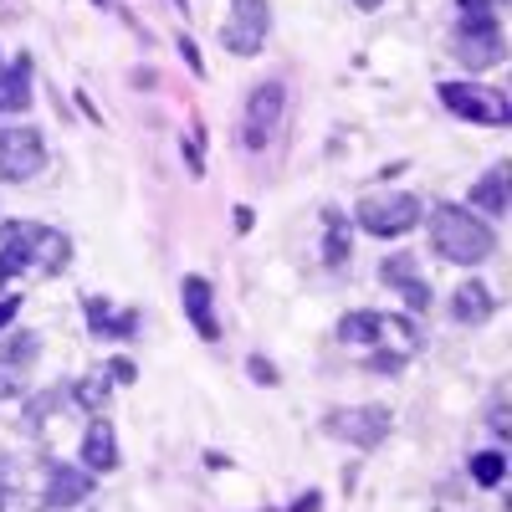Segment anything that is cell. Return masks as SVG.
<instances>
[{"instance_id":"obj_12","label":"cell","mask_w":512,"mask_h":512,"mask_svg":"<svg viewBox=\"0 0 512 512\" xmlns=\"http://www.w3.org/2000/svg\"><path fill=\"white\" fill-rule=\"evenodd\" d=\"M82 318H88L93 338H134L139 333V313L134 308H113L108 297H82Z\"/></svg>"},{"instance_id":"obj_22","label":"cell","mask_w":512,"mask_h":512,"mask_svg":"<svg viewBox=\"0 0 512 512\" xmlns=\"http://www.w3.org/2000/svg\"><path fill=\"white\" fill-rule=\"evenodd\" d=\"M379 277L390 282V287H405L410 277H420V272H415V256H410V251H395V256H384V267H379Z\"/></svg>"},{"instance_id":"obj_32","label":"cell","mask_w":512,"mask_h":512,"mask_svg":"<svg viewBox=\"0 0 512 512\" xmlns=\"http://www.w3.org/2000/svg\"><path fill=\"white\" fill-rule=\"evenodd\" d=\"M251 226H256V210H251V205H236V231L246 236Z\"/></svg>"},{"instance_id":"obj_13","label":"cell","mask_w":512,"mask_h":512,"mask_svg":"<svg viewBox=\"0 0 512 512\" xmlns=\"http://www.w3.org/2000/svg\"><path fill=\"white\" fill-rule=\"evenodd\" d=\"M82 466L98 477V472H113L118 466V441H113V420H93L88 431H82Z\"/></svg>"},{"instance_id":"obj_1","label":"cell","mask_w":512,"mask_h":512,"mask_svg":"<svg viewBox=\"0 0 512 512\" xmlns=\"http://www.w3.org/2000/svg\"><path fill=\"white\" fill-rule=\"evenodd\" d=\"M72 262V241L57 226H36V221H6L0 226V282L16 272H41L57 277Z\"/></svg>"},{"instance_id":"obj_14","label":"cell","mask_w":512,"mask_h":512,"mask_svg":"<svg viewBox=\"0 0 512 512\" xmlns=\"http://www.w3.org/2000/svg\"><path fill=\"white\" fill-rule=\"evenodd\" d=\"M31 108V57L21 52L11 67H0V118Z\"/></svg>"},{"instance_id":"obj_34","label":"cell","mask_w":512,"mask_h":512,"mask_svg":"<svg viewBox=\"0 0 512 512\" xmlns=\"http://www.w3.org/2000/svg\"><path fill=\"white\" fill-rule=\"evenodd\" d=\"M21 395V379H11V374H0V400H16Z\"/></svg>"},{"instance_id":"obj_17","label":"cell","mask_w":512,"mask_h":512,"mask_svg":"<svg viewBox=\"0 0 512 512\" xmlns=\"http://www.w3.org/2000/svg\"><path fill=\"white\" fill-rule=\"evenodd\" d=\"M379 333H384V318L359 308V313H344L338 318V344H354V349H374L379 344Z\"/></svg>"},{"instance_id":"obj_4","label":"cell","mask_w":512,"mask_h":512,"mask_svg":"<svg viewBox=\"0 0 512 512\" xmlns=\"http://www.w3.org/2000/svg\"><path fill=\"white\" fill-rule=\"evenodd\" d=\"M282 118H287V82H277V77L256 82L246 93V113H241V149H251V154L267 149Z\"/></svg>"},{"instance_id":"obj_9","label":"cell","mask_w":512,"mask_h":512,"mask_svg":"<svg viewBox=\"0 0 512 512\" xmlns=\"http://www.w3.org/2000/svg\"><path fill=\"white\" fill-rule=\"evenodd\" d=\"M41 164H47V144L36 128H0V180L26 185Z\"/></svg>"},{"instance_id":"obj_27","label":"cell","mask_w":512,"mask_h":512,"mask_svg":"<svg viewBox=\"0 0 512 512\" xmlns=\"http://www.w3.org/2000/svg\"><path fill=\"white\" fill-rule=\"evenodd\" d=\"M113 384H134L139 379V369H134V359H108V369H103Z\"/></svg>"},{"instance_id":"obj_26","label":"cell","mask_w":512,"mask_h":512,"mask_svg":"<svg viewBox=\"0 0 512 512\" xmlns=\"http://www.w3.org/2000/svg\"><path fill=\"white\" fill-rule=\"evenodd\" d=\"M200 134H205L200 123H190V134H185V159H190L195 175H205V149H200Z\"/></svg>"},{"instance_id":"obj_37","label":"cell","mask_w":512,"mask_h":512,"mask_svg":"<svg viewBox=\"0 0 512 512\" xmlns=\"http://www.w3.org/2000/svg\"><path fill=\"white\" fill-rule=\"evenodd\" d=\"M93 6H108V0H93Z\"/></svg>"},{"instance_id":"obj_11","label":"cell","mask_w":512,"mask_h":512,"mask_svg":"<svg viewBox=\"0 0 512 512\" xmlns=\"http://www.w3.org/2000/svg\"><path fill=\"white\" fill-rule=\"evenodd\" d=\"M180 303H185L190 328L205 338V344H216V338H221V318H216V292H210V282L205 277H185L180 282Z\"/></svg>"},{"instance_id":"obj_23","label":"cell","mask_w":512,"mask_h":512,"mask_svg":"<svg viewBox=\"0 0 512 512\" xmlns=\"http://www.w3.org/2000/svg\"><path fill=\"white\" fill-rule=\"evenodd\" d=\"M67 400V390H47V395H31L26 400V425H41V420H47L57 405Z\"/></svg>"},{"instance_id":"obj_24","label":"cell","mask_w":512,"mask_h":512,"mask_svg":"<svg viewBox=\"0 0 512 512\" xmlns=\"http://www.w3.org/2000/svg\"><path fill=\"white\" fill-rule=\"evenodd\" d=\"M400 297H405V308H410V313H425V308H431V287H425L420 277H410V282L400 287Z\"/></svg>"},{"instance_id":"obj_20","label":"cell","mask_w":512,"mask_h":512,"mask_svg":"<svg viewBox=\"0 0 512 512\" xmlns=\"http://www.w3.org/2000/svg\"><path fill=\"white\" fill-rule=\"evenodd\" d=\"M472 482L477 487H502L507 482V456L502 451H477L472 456Z\"/></svg>"},{"instance_id":"obj_28","label":"cell","mask_w":512,"mask_h":512,"mask_svg":"<svg viewBox=\"0 0 512 512\" xmlns=\"http://www.w3.org/2000/svg\"><path fill=\"white\" fill-rule=\"evenodd\" d=\"M175 47H180V57H185V67H190L195 77H205V57H200V47H195V41H190V36H180V41H175Z\"/></svg>"},{"instance_id":"obj_2","label":"cell","mask_w":512,"mask_h":512,"mask_svg":"<svg viewBox=\"0 0 512 512\" xmlns=\"http://www.w3.org/2000/svg\"><path fill=\"white\" fill-rule=\"evenodd\" d=\"M425 221H431V246H436V256H446V262H456V267L492 262L497 236H492V226H487L482 216H472L466 205L441 200Z\"/></svg>"},{"instance_id":"obj_18","label":"cell","mask_w":512,"mask_h":512,"mask_svg":"<svg viewBox=\"0 0 512 512\" xmlns=\"http://www.w3.org/2000/svg\"><path fill=\"white\" fill-rule=\"evenodd\" d=\"M354 251V236H349V216H338V210H328L323 216V262L328 267H344Z\"/></svg>"},{"instance_id":"obj_29","label":"cell","mask_w":512,"mask_h":512,"mask_svg":"<svg viewBox=\"0 0 512 512\" xmlns=\"http://www.w3.org/2000/svg\"><path fill=\"white\" fill-rule=\"evenodd\" d=\"M369 369L374 374H400L405 369V354H369Z\"/></svg>"},{"instance_id":"obj_19","label":"cell","mask_w":512,"mask_h":512,"mask_svg":"<svg viewBox=\"0 0 512 512\" xmlns=\"http://www.w3.org/2000/svg\"><path fill=\"white\" fill-rule=\"evenodd\" d=\"M108 390H113V379H108V374H82V379L67 384V400L88 405V410H103V405H108Z\"/></svg>"},{"instance_id":"obj_25","label":"cell","mask_w":512,"mask_h":512,"mask_svg":"<svg viewBox=\"0 0 512 512\" xmlns=\"http://www.w3.org/2000/svg\"><path fill=\"white\" fill-rule=\"evenodd\" d=\"M246 374H251L256 384H267V390L277 384V364H272L267 354H251V359H246Z\"/></svg>"},{"instance_id":"obj_35","label":"cell","mask_w":512,"mask_h":512,"mask_svg":"<svg viewBox=\"0 0 512 512\" xmlns=\"http://www.w3.org/2000/svg\"><path fill=\"white\" fill-rule=\"evenodd\" d=\"M461 11H492V0H456Z\"/></svg>"},{"instance_id":"obj_21","label":"cell","mask_w":512,"mask_h":512,"mask_svg":"<svg viewBox=\"0 0 512 512\" xmlns=\"http://www.w3.org/2000/svg\"><path fill=\"white\" fill-rule=\"evenodd\" d=\"M41 354V333H11L0 344V364H31Z\"/></svg>"},{"instance_id":"obj_16","label":"cell","mask_w":512,"mask_h":512,"mask_svg":"<svg viewBox=\"0 0 512 512\" xmlns=\"http://www.w3.org/2000/svg\"><path fill=\"white\" fill-rule=\"evenodd\" d=\"M492 308H497V297H492L487 282H461L451 292V318L456 323H482V318H492Z\"/></svg>"},{"instance_id":"obj_33","label":"cell","mask_w":512,"mask_h":512,"mask_svg":"<svg viewBox=\"0 0 512 512\" xmlns=\"http://www.w3.org/2000/svg\"><path fill=\"white\" fill-rule=\"evenodd\" d=\"M507 425H512V420H507V400H497V410H492V431L507 436Z\"/></svg>"},{"instance_id":"obj_6","label":"cell","mask_w":512,"mask_h":512,"mask_svg":"<svg viewBox=\"0 0 512 512\" xmlns=\"http://www.w3.org/2000/svg\"><path fill=\"white\" fill-rule=\"evenodd\" d=\"M451 41H456V62L472 72L502 62V26L492 21V11H461Z\"/></svg>"},{"instance_id":"obj_5","label":"cell","mask_w":512,"mask_h":512,"mask_svg":"<svg viewBox=\"0 0 512 512\" xmlns=\"http://www.w3.org/2000/svg\"><path fill=\"white\" fill-rule=\"evenodd\" d=\"M323 431L359 446V451H374L384 436L395 431V415H390V405H338V410L323 415Z\"/></svg>"},{"instance_id":"obj_31","label":"cell","mask_w":512,"mask_h":512,"mask_svg":"<svg viewBox=\"0 0 512 512\" xmlns=\"http://www.w3.org/2000/svg\"><path fill=\"white\" fill-rule=\"evenodd\" d=\"M16 313H21V297H0V328H6Z\"/></svg>"},{"instance_id":"obj_15","label":"cell","mask_w":512,"mask_h":512,"mask_svg":"<svg viewBox=\"0 0 512 512\" xmlns=\"http://www.w3.org/2000/svg\"><path fill=\"white\" fill-rule=\"evenodd\" d=\"M472 205L482 210V216H507L512 205V180H507V159L497 169H487V175L472 185Z\"/></svg>"},{"instance_id":"obj_3","label":"cell","mask_w":512,"mask_h":512,"mask_svg":"<svg viewBox=\"0 0 512 512\" xmlns=\"http://www.w3.org/2000/svg\"><path fill=\"white\" fill-rule=\"evenodd\" d=\"M354 221L369 236H405V231H415L425 221V205L410 190H384V195H364L359 200Z\"/></svg>"},{"instance_id":"obj_8","label":"cell","mask_w":512,"mask_h":512,"mask_svg":"<svg viewBox=\"0 0 512 512\" xmlns=\"http://www.w3.org/2000/svg\"><path fill=\"white\" fill-rule=\"evenodd\" d=\"M267 26H272L267 0H231V21L221 26V47L236 57H256L267 41Z\"/></svg>"},{"instance_id":"obj_7","label":"cell","mask_w":512,"mask_h":512,"mask_svg":"<svg viewBox=\"0 0 512 512\" xmlns=\"http://www.w3.org/2000/svg\"><path fill=\"white\" fill-rule=\"evenodd\" d=\"M436 93H441V108L466 118V123H497L502 128L512 118L507 93H487V88H477V82H441Z\"/></svg>"},{"instance_id":"obj_10","label":"cell","mask_w":512,"mask_h":512,"mask_svg":"<svg viewBox=\"0 0 512 512\" xmlns=\"http://www.w3.org/2000/svg\"><path fill=\"white\" fill-rule=\"evenodd\" d=\"M93 497V472L72 461H47V507H77Z\"/></svg>"},{"instance_id":"obj_30","label":"cell","mask_w":512,"mask_h":512,"mask_svg":"<svg viewBox=\"0 0 512 512\" xmlns=\"http://www.w3.org/2000/svg\"><path fill=\"white\" fill-rule=\"evenodd\" d=\"M282 512H323V492L313 487V492H303V497H297L292 507H282Z\"/></svg>"},{"instance_id":"obj_36","label":"cell","mask_w":512,"mask_h":512,"mask_svg":"<svg viewBox=\"0 0 512 512\" xmlns=\"http://www.w3.org/2000/svg\"><path fill=\"white\" fill-rule=\"evenodd\" d=\"M354 6H359V11H379V6H384V0H354Z\"/></svg>"}]
</instances>
